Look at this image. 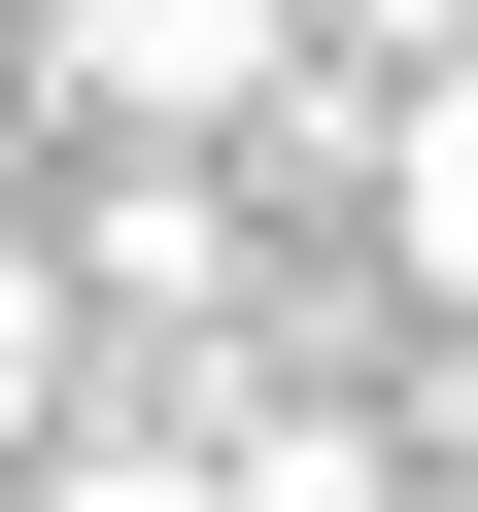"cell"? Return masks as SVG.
Returning a JSON list of instances; mask_svg holds the SVG:
<instances>
[{
    "label": "cell",
    "instance_id": "7a4b0ae2",
    "mask_svg": "<svg viewBox=\"0 0 478 512\" xmlns=\"http://www.w3.org/2000/svg\"><path fill=\"white\" fill-rule=\"evenodd\" d=\"M376 274H444V308H478V35L376 103Z\"/></svg>",
    "mask_w": 478,
    "mask_h": 512
},
{
    "label": "cell",
    "instance_id": "5b68a950",
    "mask_svg": "<svg viewBox=\"0 0 478 512\" xmlns=\"http://www.w3.org/2000/svg\"><path fill=\"white\" fill-rule=\"evenodd\" d=\"M308 35H376V69H444V35H478V0H308Z\"/></svg>",
    "mask_w": 478,
    "mask_h": 512
},
{
    "label": "cell",
    "instance_id": "277c9868",
    "mask_svg": "<svg viewBox=\"0 0 478 512\" xmlns=\"http://www.w3.org/2000/svg\"><path fill=\"white\" fill-rule=\"evenodd\" d=\"M35 410H69V274L0 239V444H35Z\"/></svg>",
    "mask_w": 478,
    "mask_h": 512
},
{
    "label": "cell",
    "instance_id": "6da1fadb",
    "mask_svg": "<svg viewBox=\"0 0 478 512\" xmlns=\"http://www.w3.org/2000/svg\"><path fill=\"white\" fill-rule=\"evenodd\" d=\"M35 69H69L103 137H239V103L308 69V0H35Z\"/></svg>",
    "mask_w": 478,
    "mask_h": 512
},
{
    "label": "cell",
    "instance_id": "3957f363",
    "mask_svg": "<svg viewBox=\"0 0 478 512\" xmlns=\"http://www.w3.org/2000/svg\"><path fill=\"white\" fill-rule=\"evenodd\" d=\"M69 274H103V308H239V205H205V171H103Z\"/></svg>",
    "mask_w": 478,
    "mask_h": 512
}]
</instances>
